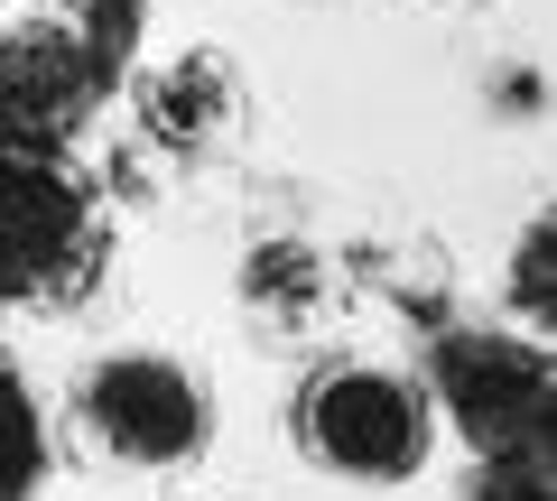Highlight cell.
I'll return each instance as SVG.
<instances>
[{
  "label": "cell",
  "mask_w": 557,
  "mask_h": 501,
  "mask_svg": "<svg viewBox=\"0 0 557 501\" xmlns=\"http://www.w3.org/2000/svg\"><path fill=\"white\" fill-rule=\"evenodd\" d=\"M288 437L317 474L335 483H409L428 474V446H437V409L409 372L391 362H354L325 353L307 362V381L288 390Z\"/></svg>",
  "instance_id": "2"
},
{
  "label": "cell",
  "mask_w": 557,
  "mask_h": 501,
  "mask_svg": "<svg viewBox=\"0 0 557 501\" xmlns=\"http://www.w3.org/2000/svg\"><path fill=\"white\" fill-rule=\"evenodd\" d=\"M428 409L437 427H456L474 455H502V446H539L557 409V372L530 335H502V325H446L428 343Z\"/></svg>",
  "instance_id": "5"
},
{
  "label": "cell",
  "mask_w": 557,
  "mask_h": 501,
  "mask_svg": "<svg viewBox=\"0 0 557 501\" xmlns=\"http://www.w3.org/2000/svg\"><path fill=\"white\" fill-rule=\"evenodd\" d=\"M47 409H38V390L20 381V362L0 353V501H28L47 483Z\"/></svg>",
  "instance_id": "8"
},
{
  "label": "cell",
  "mask_w": 557,
  "mask_h": 501,
  "mask_svg": "<svg viewBox=\"0 0 557 501\" xmlns=\"http://www.w3.org/2000/svg\"><path fill=\"white\" fill-rule=\"evenodd\" d=\"M242 298H251L260 325H307V316H325V306H344V288L317 279V261H307L298 241H278V251L260 241L251 270H242Z\"/></svg>",
  "instance_id": "7"
},
{
  "label": "cell",
  "mask_w": 557,
  "mask_h": 501,
  "mask_svg": "<svg viewBox=\"0 0 557 501\" xmlns=\"http://www.w3.org/2000/svg\"><path fill=\"white\" fill-rule=\"evenodd\" d=\"M511 298L530 306V316H548V214L520 233V261H511Z\"/></svg>",
  "instance_id": "10"
},
{
  "label": "cell",
  "mask_w": 557,
  "mask_h": 501,
  "mask_svg": "<svg viewBox=\"0 0 557 501\" xmlns=\"http://www.w3.org/2000/svg\"><path fill=\"white\" fill-rule=\"evenodd\" d=\"M139 0H0V140H47L112 84Z\"/></svg>",
  "instance_id": "3"
},
{
  "label": "cell",
  "mask_w": 557,
  "mask_h": 501,
  "mask_svg": "<svg viewBox=\"0 0 557 501\" xmlns=\"http://www.w3.org/2000/svg\"><path fill=\"white\" fill-rule=\"evenodd\" d=\"M112 270V204L57 140H0V316H75Z\"/></svg>",
  "instance_id": "1"
},
{
  "label": "cell",
  "mask_w": 557,
  "mask_h": 501,
  "mask_svg": "<svg viewBox=\"0 0 557 501\" xmlns=\"http://www.w3.org/2000/svg\"><path fill=\"white\" fill-rule=\"evenodd\" d=\"M465 501H557L548 437H539V446H502V455H474V474H465Z\"/></svg>",
  "instance_id": "9"
},
{
  "label": "cell",
  "mask_w": 557,
  "mask_h": 501,
  "mask_svg": "<svg viewBox=\"0 0 557 501\" xmlns=\"http://www.w3.org/2000/svg\"><path fill=\"white\" fill-rule=\"evenodd\" d=\"M242 121H251V93H242V75H233L223 47H186V57H168V65L139 75V130H149L168 159H233Z\"/></svg>",
  "instance_id": "6"
},
{
  "label": "cell",
  "mask_w": 557,
  "mask_h": 501,
  "mask_svg": "<svg viewBox=\"0 0 557 501\" xmlns=\"http://www.w3.org/2000/svg\"><path fill=\"white\" fill-rule=\"evenodd\" d=\"M65 418H75L84 455L131 464V474H168V464H196L214 437V390L186 372L177 353H94L65 390Z\"/></svg>",
  "instance_id": "4"
}]
</instances>
